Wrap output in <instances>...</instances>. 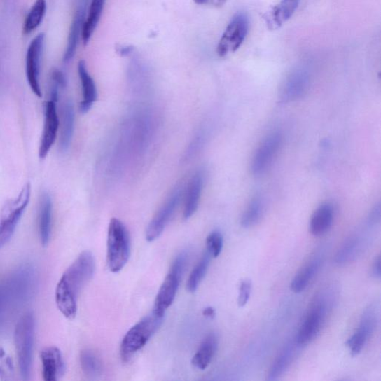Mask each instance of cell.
<instances>
[{"label": "cell", "instance_id": "obj_25", "mask_svg": "<svg viewBox=\"0 0 381 381\" xmlns=\"http://www.w3.org/2000/svg\"><path fill=\"white\" fill-rule=\"evenodd\" d=\"M85 11L79 7L75 12L73 21L71 22L68 35L67 44L64 55V62L67 63L76 55L80 36L82 34L83 24L85 22Z\"/></svg>", "mask_w": 381, "mask_h": 381}, {"label": "cell", "instance_id": "obj_13", "mask_svg": "<svg viewBox=\"0 0 381 381\" xmlns=\"http://www.w3.org/2000/svg\"><path fill=\"white\" fill-rule=\"evenodd\" d=\"M57 102L50 99L45 104L44 125L39 147V158L45 159L56 140L60 119L57 111Z\"/></svg>", "mask_w": 381, "mask_h": 381}, {"label": "cell", "instance_id": "obj_2", "mask_svg": "<svg viewBox=\"0 0 381 381\" xmlns=\"http://www.w3.org/2000/svg\"><path fill=\"white\" fill-rule=\"evenodd\" d=\"M332 291L326 290L314 298L303 324L294 340L303 348L312 342L323 328L331 308L333 296Z\"/></svg>", "mask_w": 381, "mask_h": 381}, {"label": "cell", "instance_id": "obj_10", "mask_svg": "<svg viewBox=\"0 0 381 381\" xmlns=\"http://www.w3.org/2000/svg\"><path fill=\"white\" fill-rule=\"evenodd\" d=\"M182 196L183 189L181 187H178L174 190L169 199L165 201L158 213L155 214L146 230V237L148 242H152L157 240L161 235L165 226L173 216L179 204H180Z\"/></svg>", "mask_w": 381, "mask_h": 381}, {"label": "cell", "instance_id": "obj_16", "mask_svg": "<svg viewBox=\"0 0 381 381\" xmlns=\"http://www.w3.org/2000/svg\"><path fill=\"white\" fill-rule=\"evenodd\" d=\"M40 357L45 381H57L64 376L66 366L61 350L55 347H46L41 350Z\"/></svg>", "mask_w": 381, "mask_h": 381}, {"label": "cell", "instance_id": "obj_18", "mask_svg": "<svg viewBox=\"0 0 381 381\" xmlns=\"http://www.w3.org/2000/svg\"><path fill=\"white\" fill-rule=\"evenodd\" d=\"M78 70L83 92V101L80 103L79 109L82 113H87L97 99V90L85 62H79Z\"/></svg>", "mask_w": 381, "mask_h": 381}, {"label": "cell", "instance_id": "obj_7", "mask_svg": "<svg viewBox=\"0 0 381 381\" xmlns=\"http://www.w3.org/2000/svg\"><path fill=\"white\" fill-rule=\"evenodd\" d=\"M31 196V186H24L19 195L8 201L0 212V249L13 236L22 214L25 212Z\"/></svg>", "mask_w": 381, "mask_h": 381}, {"label": "cell", "instance_id": "obj_9", "mask_svg": "<svg viewBox=\"0 0 381 381\" xmlns=\"http://www.w3.org/2000/svg\"><path fill=\"white\" fill-rule=\"evenodd\" d=\"M44 44L45 34L40 33L31 41L26 58V74L29 85L34 94L39 98L42 97L40 75Z\"/></svg>", "mask_w": 381, "mask_h": 381}, {"label": "cell", "instance_id": "obj_17", "mask_svg": "<svg viewBox=\"0 0 381 381\" xmlns=\"http://www.w3.org/2000/svg\"><path fill=\"white\" fill-rule=\"evenodd\" d=\"M301 0H282L274 6L265 16L268 28L271 30L281 27L295 13Z\"/></svg>", "mask_w": 381, "mask_h": 381}, {"label": "cell", "instance_id": "obj_20", "mask_svg": "<svg viewBox=\"0 0 381 381\" xmlns=\"http://www.w3.org/2000/svg\"><path fill=\"white\" fill-rule=\"evenodd\" d=\"M301 347L297 345L295 340L285 345L284 349L273 362L268 374V379L275 380L283 375L288 370L296 359L298 350Z\"/></svg>", "mask_w": 381, "mask_h": 381}, {"label": "cell", "instance_id": "obj_12", "mask_svg": "<svg viewBox=\"0 0 381 381\" xmlns=\"http://www.w3.org/2000/svg\"><path fill=\"white\" fill-rule=\"evenodd\" d=\"M282 141V135L275 132L268 136L261 143L252 160L251 171L254 176L264 174L269 169L278 153Z\"/></svg>", "mask_w": 381, "mask_h": 381}, {"label": "cell", "instance_id": "obj_5", "mask_svg": "<svg viewBox=\"0 0 381 381\" xmlns=\"http://www.w3.org/2000/svg\"><path fill=\"white\" fill-rule=\"evenodd\" d=\"M35 321L32 312L22 315L15 331V343L20 371L23 380H29L32 363Z\"/></svg>", "mask_w": 381, "mask_h": 381}, {"label": "cell", "instance_id": "obj_31", "mask_svg": "<svg viewBox=\"0 0 381 381\" xmlns=\"http://www.w3.org/2000/svg\"><path fill=\"white\" fill-rule=\"evenodd\" d=\"M210 255L207 252L202 256L197 265L190 272L186 284V289L190 293L195 292L202 279L206 276L210 264Z\"/></svg>", "mask_w": 381, "mask_h": 381}, {"label": "cell", "instance_id": "obj_22", "mask_svg": "<svg viewBox=\"0 0 381 381\" xmlns=\"http://www.w3.org/2000/svg\"><path fill=\"white\" fill-rule=\"evenodd\" d=\"M219 347V338L216 333L208 335L200 345L193 357V365L200 370H205L211 363Z\"/></svg>", "mask_w": 381, "mask_h": 381}, {"label": "cell", "instance_id": "obj_11", "mask_svg": "<svg viewBox=\"0 0 381 381\" xmlns=\"http://www.w3.org/2000/svg\"><path fill=\"white\" fill-rule=\"evenodd\" d=\"M378 324V312L376 307L366 310L360 321L359 327L348 340L347 347L353 356L359 355L370 339Z\"/></svg>", "mask_w": 381, "mask_h": 381}, {"label": "cell", "instance_id": "obj_14", "mask_svg": "<svg viewBox=\"0 0 381 381\" xmlns=\"http://www.w3.org/2000/svg\"><path fill=\"white\" fill-rule=\"evenodd\" d=\"M309 83L310 74L307 69H294L284 83L281 91L282 100L289 102L300 99L307 91Z\"/></svg>", "mask_w": 381, "mask_h": 381}, {"label": "cell", "instance_id": "obj_3", "mask_svg": "<svg viewBox=\"0 0 381 381\" xmlns=\"http://www.w3.org/2000/svg\"><path fill=\"white\" fill-rule=\"evenodd\" d=\"M164 317L152 312L127 331L120 347V355L124 362H129L145 347L161 326Z\"/></svg>", "mask_w": 381, "mask_h": 381}, {"label": "cell", "instance_id": "obj_19", "mask_svg": "<svg viewBox=\"0 0 381 381\" xmlns=\"http://www.w3.org/2000/svg\"><path fill=\"white\" fill-rule=\"evenodd\" d=\"M59 147L62 152H66L71 145L74 132L75 112L73 103L67 101L64 104L62 112V120L60 122Z\"/></svg>", "mask_w": 381, "mask_h": 381}, {"label": "cell", "instance_id": "obj_6", "mask_svg": "<svg viewBox=\"0 0 381 381\" xmlns=\"http://www.w3.org/2000/svg\"><path fill=\"white\" fill-rule=\"evenodd\" d=\"M187 259L188 255L183 252L179 254L173 261L155 300L153 310L154 313L165 316L167 310L174 303L185 272Z\"/></svg>", "mask_w": 381, "mask_h": 381}, {"label": "cell", "instance_id": "obj_29", "mask_svg": "<svg viewBox=\"0 0 381 381\" xmlns=\"http://www.w3.org/2000/svg\"><path fill=\"white\" fill-rule=\"evenodd\" d=\"M46 11V0H36L23 24L24 34H29L41 25Z\"/></svg>", "mask_w": 381, "mask_h": 381}, {"label": "cell", "instance_id": "obj_34", "mask_svg": "<svg viewBox=\"0 0 381 381\" xmlns=\"http://www.w3.org/2000/svg\"><path fill=\"white\" fill-rule=\"evenodd\" d=\"M51 78L52 81L56 83L60 88H66L67 78L62 71L54 69L52 73Z\"/></svg>", "mask_w": 381, "mask_h": 381}, {"label": "cell", "instance_id": "obj_28", "mask_svg": "<svg viewBox=\"0 0 381 381\" xmlns=\"http://www.w3.org/2000/svg\"><path fill=\"white\" fill-rule=\"evenodd\" d=\"M265 212V202L260 195L255 196L250 201L243 214L241 223L244 228H250L258 224Z\"/></svg>", "mask_w": 381, "mask_h": 381}, {"label": "cell", "instance_id": "obj_23", "mask_svg": "<svg viewBox=\"0 0 381 381\" xmlns=\"http://www.w3.org/2000/svg\"><path fill=\"white\" fill-rule=\"evenodd\" d=\"M204 183V175L201 172L196 173L190 179L185 198L184 219H189L197 211Z\"/></svg>", "mask_w": 381, "mask_h": 381}, {"label": "cell", "instance_id": "obj_1", "mask_svg": "<svg viewBox=\"0 0 381 381\" xmlns=\"http://www.w3.org/2000/svg\"><path fill=\"white\" fill-rule=\"evenodd\" d=\"M95 261L92 254L83 251L64 272L55 289L59 311L69 319L76 317L78 298L82 289L92 278Z\"/></svg>", "mask_w": 381, "mask_h": 381}, {"label": "cell", "instance_id": "obj_38", "mask_svg": "<svg viewBox=\"0 0 381 381\" xmlns=\"http://www.w3.org/2000/svg\"><path fill=\"white\" fill-rule=\"evenodd\" d=\"M228 0H211V4L214 7H221L223 6Z\"/></svg>", "mask_w": 381, "mask_h": 381}, {"label": "cell", "instance_id": "obj_30", "mask_svg": "<svg viewBox=\"0 0 381 381\" xmlns=\"http://www.w3.org/2000/svg\"><path fill=\"white\" fill-rule=\"evenodd\" d=\"M80 363L83 374L90 379L99 377L103 370L98 356L90 350H83L80 354Z\"/></svg>", "mask_w": 381, "mask_h": 381}, {"label": "cell", "instance_id": "obj_24", "mask_svg": "<svg viewBox=\"0 0 381 381\" xmlns=\"http://www.w3.org/2000/svg\"><path fill=\"white\" fill-rule=\"evenodd\" d=\"M366 242L363 237L359 235L349 237L338 250L335 257V263L338 265L350 263L362 253Z\"/></svg>", "mask_w": 381, "mask_h": 381}, {"label": "cell", "instance_id": "obj_26", "mask_svg": "<svg viewBox=\"0 0 381 381\" xmlns=\"http://www.w3.org/2000/svg\"><path fill=\"white\" fill-rule=\"evenodd\" d=\"M335 211L329 204L321 205L314 212L310 221V232L314 236H321L327 233L331 228Z\"/></svg>", "mask_w": 381, "mask_h": 381}, {"label": "cell", "instance_id": "obj_33", "mask_svg": "<svg viewBox=\"0 0 381 381\" xmlns=\"http://www.w3.org/2000/svg\"><path fill=\"white\" fill-rule=\"evenodd\" d=\"M252 291V283L249 280H243L240 284V296L237 298V304L240 307L247 305Z\"/></svg>", "mask_w": 381, "mask_h": 381}, {"label": "cell", "instance_id": "obj_27", "mask_svg": "<svg viewBox=\"0 0 381 381\" xmlns=\"http://www.w3.org/2000/svg\"><path fill=\"white\" fill-rule=\"evenodd\" d=\"M105 0H92L88 16L83 22L81 37L83 43L87 45L98 26L102 15Z\"/></svg>", "mask_w": 381, "mask_h": 381}, {"label": "cell", "instance_id": "obj_36", "mask_svg": "<svg viewBox=\"0 0 381 381\" xmlns=\"http://www.w3.org/2000/svg\"><path fill=\"white\" fill-rule=\"evenodd\" d=\"M134 50V48L132 46H125L119 48L118 53L119 55H121L122 56H126L129 55L130 53H132Z\"/></svg>", "mask_w": 381, "mask_h": 381}, {"label": "cell", "instance_id": "obj_37", "mask_svg": "<svg viewBox=\"0 0 381 381\" xmlns=\"http://www.w3.org/2000/svg\"><path fill=\"white\" fill-rule=\"evenodd\" d=\"M202 315L209 319H212L216 316V311L212 307H208L204 310L202 312Z\"/></svg>", "mask_w": 381, "mask_h": 381}, {"label": "cell", "instance_id": "obj_35", "mask_svg": "<svg viewBox=\"0 0 381 381\" xmlns=\"http://www.w3.org/2000/svg\"><path fill=\"white\" fill-rule=\"evenodd\" d=\"M372 275L375 279H380L381 277L380 256H377L373 264Z\"/></svg>", "mask_w": 381, "mask_h": 381}, {"label": "cell", "instance_id": "obj_32", "mask_svg": "<svg viewBox=\"0 0 381 381\" xmlns=\"http://www.w3.org/2000/svg\"><path fill=\"white\" fill-rule=\"evenodd\" d=\"M223 246V237L219 231H213L208 235L207 238V250L211 257H219L222 251Z\"/></svg>", "mask_w": 381, "mask_h": 381}, {"label": "cell", "instance_id": "obj_8", "mask_svg": "<svg viewBox=\"0 0 381 381\" xmlns=\"http://www.w3.org/2000/svg\"><path fill=\"white\" fill-rule=\"evenodd\" d=\"M249 17L245 12H238L223 33L217 47L220 57L235 53L243 44L249 32Z\"/></svg>", "mask_w": 381, "mask_h": 381}, {"label": "cell", "instance_id": "obj_15", "mask_svg": "<svg viewBox=\"0 0 381 381\" xmlns=\"http://www.w3.org/2000/svg\"><path fill=\"white\" fill-rule=\"evenodd\" d=\"M324 252L314 254L297 272L291 284V289L296 293L304 291L317 275L324 261Z\"/></svg>", "mask_w": 381, "mask_h": 381}, {"label": "cell", "instance_id": "obj_4", "mask_svg": "<svg viewBox=\"0 0 381 381\" xmlns=\"http://www.w3.org/2000/svg\"><path fill=\"white\" fill-rule=\"evenodd\" d=\"M130 237L125 225L118 219H112L107 233V266L112 272L121 271L130 255Z\"/></svg>", "mask_w": 381, "mask_h": 381}, {"label": "cell", "instance_id": "obj_39", "mask_svg": "<svg viewBox=\"0 0 381 381\" xmlns=\"http://www.w3.org/2000/svg\"><path fill=\"white\" fill-rule=\"evenodd\" d=\"M194 1L198 5H204L207 4L209 0H194Z\"/></svg>", "mask_w": 381, "mask_h": 381}, {"label": "cell", "instance_id": "obj_21", "mask_svg": "<svg viewBox=\"0 0 381 381\" xmlns=\"http://www.w3.org/2000/svg\"><path fill=\"white\" fill-rule=\"evenodd\" d=\"M53 200L50 195L43 193L40 200L39 207V235L43 247L50 242L52 230Z\"/></svg>", "mask_w": 381, "mask_h": 381}]
</instances>
